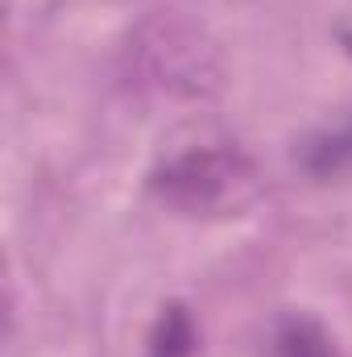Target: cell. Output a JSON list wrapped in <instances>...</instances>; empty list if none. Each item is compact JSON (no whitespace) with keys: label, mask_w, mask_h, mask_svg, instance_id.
I'll list each match as a JSON object with an SVG mask.
<instances>
[{"label":"cell","mask_w":352,"mask_h":357,"mask_svg":"<svg viewBox=\"0 0 352 357\" xmlns=\"http://www.w3.org/2000/svg\"><path fill=\"white\" fill-rule=\"evenodd\" d=\"M150 191L182 216H228L257 195V167L237 146H191L150 175Z\"/></svg>","instance_id":"1"},{"label":"cell","mask_w":352,"mask_h":357,"mask_svg":"<svg viewBox=\"0 0 352 357\" xmlns=\"http://www.w3.org/2000/svg\"><path fill=\"white\" fill-rule=\"evenodd\" d=\"M265 357H340L332 333L311 316H282L269 333Z\"/></svg>","instance_id":"2"},{"label":"cell","mask_w":352,"mask_h":357,"mask_svg":"<svg viewBox=\"0 0 352 357\" xmlns=\"http://www.w3.org/2000/svg\"><path fill=\"white\" fill-rule=\"evenodd\" d=\"M303 167L319 178L352 175V121L315 133V137L303 146Z\"/></svg>","instance_id":"3"},{"label":"cell","mask_w":352,"mask_h":357,"mask_svg":"<svg viewBox=\"0 0 352 357\" xmlns=\"http://www.w3.org/2000/svg\"><path fill=\"white\" fill-rule=\"evenodd\" d=\"M195 345H199V333H195L191 312L182 303H170V307H162V316L150 333L145 357H195Z\"/></svg>","instance_id":"4"},{"label":"cell","mask_w":352,"mask_h":357,"mask_svg":"<svg viewBox=\"0 0 352 357\" xmlns=\"http://www.w3.org/2000/svg\"><path fill=\"white\" fill-rule=\"evenodd\" d=\"M344 46H349V54H352V29H344Z\"/></svg>","instance_id":"5"}]
</instances>
